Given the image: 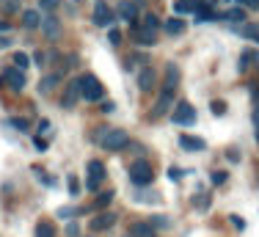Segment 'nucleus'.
Segmentation results:
<instances>
[{
  "label": "nucleus",
  "mask_w": 259,
  "mask_h": 237,
  "mask_svg": "<svg viewBox=\"0 0 259 237\" xmlns=\"http://www.w3.org/2000/svg\"><path fill=\"white\" fill-rule=\"evenodd\" d=\"M61 74L58 72H50V74H45V77L39 80V94H50V91H55V86L61 83Z\"/></svg>",
  "instance_id": "nucleus-15"
},
{
  "label": "nucleus",
  "mask_w": 259,
  "mask_h": 237,
  "mask_svg": "<svg viewBox=\"0 0 259 237\" xmlns=\"http://www.w3.org/2000/svg\"><path fill=\"white\" fill-rule=\"evenodd\" d=\"M209 182H212V185H224V182H226V171H212Z\"/></svg>",
  "instance_id": "nucleus-32"
},
{
  "label": "nucleus",
  "mask_w": 259,
  "mask_h": 237,
  "mask_svg": "<svg viewBox=\"0 0 259 237\" xmlns=\"http://www.w3.org/2000/svg\"><path fill=\"white\" fill-rule=\"evenodd\" d=\"M116 14H119V20H127V22L135 25V20H138V3H133V0H121L119 9H116Z\"/></svg>",
  "instance_id": "nucleus-12"
},
{
  "label": "nucleus",
  "mask_w": 259,
  "mask_h": 237,
  "mask_svg": "<svg viewBox=\"0 0 259 237\" xmlns=\"http://www.w3.org/2000/svg\"><path fill=\"white\" fill-rule=\"evenodd\" d=\"M256 143H259V130H256Z\"/></svg>",
  "instance_id": "nucleus-48"
},
{
  "label": "nucleus",
  "mask_w": 259,
  "mask_h": 237,
  "mask_svg": "<svg viewBox=\"0 0 259 237\" xmlns=\"http://www.w3.org/2000/svg\"><path fill=\"white\" fill-rule=\"evenodd\" d=\"M22 28H28V30L41 28V14L39 11H22Z\"/></svg>",
  "instance_id": "nucleus-19"
},
{
  "label": "nucleus",
  "mask_w": 259,
  "mask_h": 237,
  "mask_svg": "<svg viewBox=\"0 0 259 237\" xmlns=\"http://www.w3.org/2000/svg\"><path fill=\"white\" fill-rule=\"evenodd\" d=\"M11 127H17V130H20V133H28V130H30V124H28V118H22V116H17V118H11Z\"/></svg>",
  "instance_id": "nucleus-29"
},
{
  "label": "nucleus",
  "mask_w": 259,
  "mask_h": 237,
  "mask_svg": "<svg viewBox=\"0 0 259 237\" xmlns=\"http://www.w3.org/2000/svg\"><path fill=\"white\" fill-rule=\"evenodd\" d=\"M58 218H72V215H80V210H72V207H61L58 213H55Z\"/></svg>",
  "instance_id": "nucleus-33"
},
{
  "label": "nucleus",
  "mask_w": 259,
  "mask_h": 237,
  "mask_svg": "<svg viewBox=\"0 0 259 237\" xmlns=\"http://www.w3.org/2000/svg\"><path fill=\"white\" fill-rule=\"evenodd\" d=\"M127 177H130V182H133L135 188H144V185H152L155 171H152V163H149V160H135V163L130 166Z\"/></svg>",
  "instance_id": "nucleus-2"
},
{
  "label": "nucleus",
  "mask_w": 259,
  "mask_h": 237,
  "mask_svg": "<svg viewBox=\"0 0 259 237\" xmlns=\"http://www.w3.org/2000/svg\"><path fill=\"white\" fill-rule=\"evenodd\" d=\"M0 30H9V25H6V22H0Z\"/></svg>",
  "instance_id": "nucleus-47"
},
{
  "label": "nucleus",
  "mask_w": 259,
  "mask_h": 237,
  "mask_svg": "<svg viewBox=\"0 0 259 237\" xmlns=\"http://www.w3.org/2000/svg\"><path fill=\"white\" fill-rule=\"evenodd\" d=\"M39 130H41V133H45V130H50V122H47V118H41V122H39Z\"/></svg>",
  "instance_id": "nucleus-44"
},
{
  "label": "nucleus",
  "mask_w": 259,
  "mask_h": 237,
  "mask_svg": "<svg viewBox=\"0 0 259 237\" xmlns=\"http://www.w3.org/2000/svg\"><path fill=\"white\" fill-rule=\"evenodd\" d=\"M69 190H72V193H77V190H80V185H77V179H75V177H69Z\"/></svg>",
  "instance_id": "nucleus-38"
},
{
  "label": "nucleus",
  "mask_w": 259,
  "mask_h": 237,
  "mask_svg": "<svg viewBox=\"0 0 259 237\" xmlns=\"http://www.w3.org/2000/svg\"><path fill=\"white\" fill-rule=\"evenodd\" d=\"M80 83V99H85V102H97V99H102V83L94 77V74H83V77H77Z\"/></svg>",
  "instance_id": "nucleus-3"
},
{
  "label": "nucleus",
  "mask_w": 259,
  "mask_h": 237,
  "mask_svg": "<svg viewBox=\"0 0 259 237\" xmlns=\"http://www.w3.org/2000/svg\"><path fill=\"white\" fill-rule=\"evenodd\" d=\"M11 45V39H9V36H0V50H3V47H9Z\"/></svg>",
  "instance_id": "nucleus-43"
},
{
  "label": "nucleus",
  "mask_w": 259,
  "mask_h": 237,
  "mask_svg": "<svg viewBox=\"0 0 259 237\" xmlns=\"http://www.w3.org/2000/svg\"><path fill=\"white\" fill-rule=\"evenodd\" d=\"M251 118H254V124H256V130H259V108L254 110V116H251Z\"/></svg>",
  "instance_id": "nucleus-46"
},
{
  "label": "nucleus",
  "mask_w": 259,
  "mask_h": 237,
  "mask_svg": "<svg viewBox=\"0 0 259 237\" xmlns=\"http://www.w3.org/2000/svg\"><path fill=\"white\" fill-rule=\"evenodd\" d=\"M6 9H9V11H17V9H20V3H17V0H9V3H6Z\"/></svg>",
  "instance_id": "nucleus-41"
},
{
  "label": "nucleus",
  "mask_w": 259,
  "mask_h": 237,
  "mask_svg": "<svg viewBox=\"0 0 259 237\" xmlns=\"http://www.w3.org/2000/svg\"><path fill=\"white\" fill-rule=\"evenodd\" d=\"M204 3H209V0H204Z\"/></svg>",
  "instance_id": "nucleus-50"
},
{
  "label": "nucleus",
  "mask_w": 259,
  "mask_h": 237,
  "mask_svg": "<svg viewBox=\"0 0 259 237\" xmlns=\"http://www.w3.org/2000/svg\"><path fill=\"white\" fill-rule=\"evenodd\" d=\"M110 202H113V190H102L100 196L94 199V204H91V207H94V210H105Z\"/></svg>",
  "instance_id": "nucleus-24"
},
{
  "label": "nucleus",
  "mask_w": 259,
  "mask_h": 237,
  "mask_svg": "<svg viewBox=\"0 0 259 237\" xmlns=\"http://www.w3.org/2000/svg\"><path fill=\"white\" fill-rule=\"evenodd\" d=\"M256 69H259V58H256Z\"/></svg>",
  "instance_id": "nucleus-49"
},
{
  "label": "nucleus",
  "mask_w": 259,
  "mask_h": 237,
  "mask_svg": "<svg viewBox=\"0 0 259 237\" xmlns=\"http://www.w3.org/2000/svg\"><path fill=\"white\" fill-rule=\"evenodd\" d=\"M168 179H171V182H180V179H182V171L171 166V168H168Z\"/></svg>",
  "instance_id": "nucleus-35"
},
{
  "label": "nucleus",
  "mask_w": 259,
  "mask_h": 237,
  "mask_svg": "<svg viewBox=\"0 0 259 237\" xmlns=\"http://www.w3.org/2000/svg\"><path fill=\"white\" fill-rule=\"evenodd\" d=\"M240 6H245V9H259V0H237Z\"/></svg>",
  "instance_id": "nucleus-37"
},
{
  "label": "nucleus",
  "mask_w": 259,
  "mask_h": 237,
  "mask_svg": "<svg viewBox=\"0 0 259 237\" xmlns=\"http://www.w3.org/2000/svg\"><path fill=\"white\" fill-rule=\"evenodd\" d=\"M3 80L9 83L11 91H22V89H25V72H20V69H6Z\"/></svg>",
  "instance_id": "nucleus-13"
},
{
  "label": "nucleus",
  "mask_w": 259,
  "mask_h": 237,
  "mask_svg": "<svg viewBox=\"0 0 259 237\" xmlns=\"http://www.w3.org/2000/svg\"><path fill=\"white\" fill-rule=\"evenodd\" d=\"M14 64H17V69H20V72H25L28 66H30V58H28L25 53H14Z\"/></svg>",
  "instance_id": "nucleus-27"
},
{
  "label": "nucleus",
  "mask_w": 259,
  "mask_h": 237,
  "mask_svg": "<svg viewBox=\"0 0 259 237\" xmlns=\"http://www.w3.org/2000/svg\"><path fill=\"white\" fill-rule=\"evenodd\" d=\"M127 237H130V234H127Z\"/></svg>",
  "instance_id": "nucleus-51"
},
{
  "label": "nucleus",
  "mask_w": 259,
  "mask_h": 237,
  "mask_svg": "<svg viewBox=\"0 0 259 237\" xmlns=\"http://www.w3.org/2000/svg\"><path fill=\"white\" fill-rule=\"evenodd\" d=\"M149 226H152V229H168L171 221H168L165 215H152V218H149Z\"/></svg>",
  "instance_id": "nucleus-26"
},
{
  "label": "nucleus",
  "mask_w": 259,
  "mask_h": 237,
  "mask_svg": "<svg viewBox=\"0 0 259 237\" xmlns=\"http://www.w3.org/2000/svg\"><path fill=\"white\" fill-rule=\"evenodd\" d=\"M113 110H116L113 102H105V105H102V113H113Z\"/></svg>",
  "instance_id": "nucleus-39"
},
{
  "label": "nucleus",
  "mask_w": 259,
  "mask_h": 237,
  "mask_svg": "<svg viewBox=\"0 0 259 237\" xmlns=\"http://www.w3.org/2000/svg\"><path fill=\"white\" fill-rule=\"evenodd\" d=\"M133 36H135V42H138L141 47H155L157 45V36L152 33V30H146V28H141L138 22L133 25Z\"/></svg>",
  "instance_id": "nucleus-11"
},
{
  "label": "nucleus",
  "mask_w": 259,
  "mask_h": 237,
  "mask_svg": "<svg viewBox=\"0 0 259 237\" xmlns=\"http://www.w3.org/2000/svg\"><path fill=\"white\" fill-rule=\"evenodd\" d=\"M171 122H174V124H182V127L196 124V108H193L190 102H185V99H180V102L174 105V110H171Z\"/></svg>",
  "instance_id": "nucleus-4"
},
{
  "label": "nucleus",
  "mask_w": 259,
  "mask_h": 237,
  "mask_svg": "<svg viewBox=\"0 0 259 237\" xmlns=\"http://www.w3.org/2000/svg\"><path fill=\"white\" fill-rule=\"evenodd\" d=\"M41 30H45V36H50V39H58V33H61V20H58V17H53V14L41 17Z\"/></svg>",
  "instance_id": "nucleus-14"
},
{
  "label": "nucleus",
  "mask_w": 259,
  "mask_h": 237,
  "mask_svg": "<svg viewBox=\"0 0 259 237\" xmlns=\"http://www.w3.org/2000/svg\"><path fill=\"white\" fill-rule=\"evenodd\" d=\"M130 237H155V229L144 221H135L133 226H130Z\"/></svg>",
  "instance_id": "nucleus-20"
},
{
  "label": "nucleus",
  "mask_w": 259,
  "mask_h": 237,
  "mask_svg": "<svg viewBox=\"0 0 259 237\" xmlns=\"http://www.w3.org/2000/svg\"><path fill=\"white\" fill-rule=\"evenodd\" d=\"M229 218H232V226H234V229H245V221H243L240 215H229Z\"/></svg>",
  "instance_id": "nucleus-36"
},
{
  "label": "nucleus",
  "mask_w": 259,
  "mask_h": 237,
  "mask_svg": "<svg viewBox=\"0 0 259 237\" xmlns=\"http://www.w3.org/2000/svg\"><path fill=\"white\" fill-rule=\"evenodd\" d=\"M113 223H116V215L113 213H100V215H94L89 221V226H91V232H108Z\"/></svg>",
  "instance_id": "nucleus-10"
},
{
  "label": "nucleus",
  "mask_w": 259,
  "mask_h": 237,
  "mask_svg": "<svg viewBox=\"0 0 259 237\" xmlns=\"http://www.w3.org/2000/svg\"><path fill=\"white\" fill-rule=\"evenodd\" d=\"M155 83H157V72L152 69V66H144V69L138 72V89L144 91V94H149V91L155 89Z\"/></svg>",
  "instance_id": "nucleus-9"
},
{
  "label": "nucleus",
  "mask_w": 259,
  "mask_h": 237,
  "mask_svg": "<svg viewBox=\"0 0 259 237\" xmlns=\"http://www.w3.org/2000/svg\"><path fill=\"white\" fill-rule=\"evenodd\" d=\"M226 157H229V160H232V163H237V160H240V154H237V152H234V149H232V152H229V154H226Z\"/></svg>",
  "instance_id": "nucleus-45"
},
{
  "label": "nucleus",
  "mask_w": 259,
  "mask_h": 237,
  "mask_svg": "<svg viewBox=\"0 0 259 237\" xmlns=\"http://www.w3.org/2000/svg\"><path fill=\"white\" fill-rule=\"evenodd\" d=\"M240 36L248 42H254V45H259V25L256 22H243L240 25Z\"/></svg>",
  "instance_id": "nucleus-18"
},
{
  "label": "nucleus",
  "mask_w": 259,
  "mask_h": 237,
  "mask_svg": "<svg viewBox=\"0 0 259 237\" xmlns=\"http://www.w3.org/2000/svg\"><path fill=\"white\" fill-rule=\"evenodd\" d=\"M256 58H259V50H245V53L240 55V64H237V69H240V72H245L251 64H256Z\"/></svg>",
  "instance_id": "nucleus-21"
},
{
  "label": "nucleus",
  "mask_w": 259,
  "mask_h": 237,
  "mask_svg": "<svg viewBox=\"0 0 259 237\" xmlns=\"http://www.w3.org/2000/svg\"><path fill=\"white\" fill-rule=\"evenodd\" d=\"M89 177H85V190H100V185L105 182V166H102V160H89Z\"/></svg>",
  "instance_id": "nucleus-6"
},
{
  "label": "nucleus",
  "mask_w": 259,
  "mask_h": 237,
  "mask_svg": "<svg viewBox=\"0 0 259 237\" xmlns=\"http://www.w3.org/2000/svg\"><path fill=\"white\" fill-rule=\"evenodd\" d=\"M36 237H55V226H53L50 221L36 223Z\"/></svg>",
  "instance_id": "nucleus-25"
},
{
  "label": "nucleus",
  "mask_w": 259,
  "mask_h": 237,
  "mask_svg": "<svg viewBox=\"0 0 259 237\" xmlns=\"http://www.w3.org/2000/svg\"><path fill=\"white\" fill-rule=\"evenodd\" d=\"M193 17H196V22H212L215 20L212 9H209V3H204V0H199V3H196Z\"/></svg>",
  "instance_id": "nucleus-16"
},
{
  "label": "nucleus",
  "mask_w": 259,
  "mask_h": 237,
  "mask_svg": "<svg viewBox=\"0 0 259 237\" xmlns=\"http://www.w3.org/2000/svg\"><path fill=\"white\" fill-rule=\"evenodd\" d=\"M215 20H226V22H243V20H245V11L237 6V9H229L226 14H218Z\"/></svg>",
  "instance_id": "nucleus-22"
},
{
  "label": "nucleus",
  "mask_w": 259,
  "mask_h": 237,
  "mask_svg": "<svg viewBox=\"0 0 259 237\" xmlns=\"http://www.w3.org/2000/svg\"><path fill=\"white\" fill-rule=\"evenodd\" d=\"M36 149H39V152H45V149H47V141H41V138H36Z\"/></svg>",
  "instance_id": "nucleus-42"
},
{
  "label": "nucleus",
  "mask_w": 259,
  "mask_h": 237,
  "mask_svg": "<svg viewBox=\"0 0 259 237\" xmlns=\"http://www.w3.org/2000/svg\"><path fill=\"white\" fill-rule=\"evenodd\" d=\"M209 108H212V116H224L226 113V105L224 102H212Z\"/></svg>",
  "instance_id": "nucleus-34"
},
{
  "label": "nucleus",
  "mask_w": 259,
  "mask_h": 237,
  "mask_svg": "<svg viewBox=\"0 0 259 237\" xmlns=\"http://www.w3.org/2000/svg\"><path fill=\"white\" fill-rule=\"evenodd\" d=\"M180 146L188 149V152H201V149H207V141L204 138H193V135H182Z\"/></svg>",
  "instance_id": "nucleus-17"
},
{
  "label": "nucleus",
  "mask_w": 259,
  "mask_h": 237,
  "mask_svg": "<svg viewBox=\"0 0 259 237\" xmlns=\"http://www.w3.org/2000/svg\"><path fill=\"white\" fill-rule=\"evenodd\" d=\"M91 20H94L97 28H105V30H110L113 28V22H116V11L110 9L105 0H100V3L94 6V14H91Z\"/></svg>",
  "instance_id": "nucleus-5"
},
{
  "label": "nucleus",
  "mask_w": 259,
  "mask_h": 237,
  "mask_svg": "<svg viewBox=\"0 0 259 237\" xmlns=\"http://www.w3.org/2000/svg\"><path fill=\"white\" fill-rule=\"evenodd\" d=\"M66 234H69V237H77V226H75V223H69V226H66Z\"/></svg>",
  "instance_id": "nucleus-40"
},
{
  "label": "nucleus",
  "mask_w": 259,
  "mask_h": 237,
  "mask_svg": "<svg viewBox=\"0 0 259 237\" xmlns=\"http://www.w3.org/2000/svg\"><path fill=\"white\" fill-rule=\"evenodd\" d=\"M144 28H146V30H152V33H155V30L160 28V20H157L155 14H146V17H144Z\"/></svg>",
  "instance_id": "nucleus-28"
},
{
  "label": "nucleus",
  "mask_w": 259,
  "mask_h": 237,
  "mask_svg": "<svg viewBox=\"0 0 259 237\" xmlns=\"http://www.w3.org/2000/svg\"><path fill=\"white\" fill-rule=\"evenodd\" d=\"M165 30H168L171 36L185 33V20H180V17H171V20H165Z\"/></svg>",
  "instance_id": "nucleus-23"
},
{
  "label": "nucleus",
  "mask_w": 259,
  "mask_h": 237,
  "mask_svg": "<svg viewBox=\"0 0 259 237\" xmlns=\"http://www.w3.org/2000/svg\"><path fill=\"white\" fill-rule=\"evenodd\" d=\"M174 94H177V83H171V80H165V83H163V89H160V94H157V102H155V108H152V118H160V116H165L171 108H174Z\"/></svg>",
  "instance_id": "nucleus-1"
},
{
  "label": "nucleus",
  "mask_w": 259,
  "mask_h": 237,
  "mask_svg": "<svg viewBox=\"0 0 259 237\" xmlns=\"http://www.w3.org/2000/svg\"><path fill=\"white\" fill-rule=\"evenodd\" d=\"M108 42H110V45H121V30L119 28H110L108 30Z\"/></svg>",
  "instance_id": "nucleus-30"
},
{
  "label": "nucleus",
  "mask_w": 259,
  "mask_h": 237,
  "mask_svg": "<svg viewBox=\"0 0 259 237\" xmlns=\"http://www.w3.org/2000/svg\"><path fill=\"white\" fill-rule=\"evenodd\" d=\"M58 3H61V0H39V9L41 11H55V9H58Z\"/></svg>",
  "instance_id": "nucleus-31"
},
{
  "label": "nucleus",
  "mask_w": 259,
  "mask_h": 237,
  "mask_svg": "<svg viewBox=\"0 0 259 237\" xmlns=\"http://www.w3.org/2000/svg\"><path fill=\"white\" fill-rule=\"evenodd\" d=\"M100 143H102V149H108V152H121V149L130 143V135L124 133V130H108Z\"/></svg>",
  "instance_id": "nucleus-7"
},
{
  "label": "nucleus",
  "mask_w": 259,
  "mask_h": 237,
  "mask_svg": "<svg viewBox=\"0 0 259 237\" xmlns=\"http://www.w3.org/2000/svg\"><path fill=\"white\" fill-rule=\"evenodd\" d=\"M77 99H80V83H77V80H69V83L64 86V97H61V105L69 110V108H75Z\"/></svg>",
  "instance_id": "nucleus-8"
}]
</instances>
